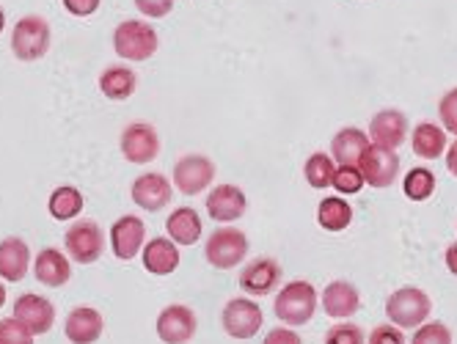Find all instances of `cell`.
<instances>
[{"instance_id":"7bdbcfd3","label":"cell","mask_w":457,"mask_h":344,"mask_svg":"<svg viewBox=\"0 0 457 344\" xmlns=\"http://www.w3.org/2000/svg\"><path fill=\"white\" fill-rule=\"evenodd\" d=\"M4 28H6V17H4V9H0V34H4Z\"/></svg>"},{"instance_id":"ab89813d","label":"cell","mask_w":457,"mask_h":344,"mask_svg":"<svg viewBox=\"0 0 457 344\" xmlns=\"http://www.w3.org/2000/svg\"><path fill=\"white\" fill-rule=\"evenodd\" d=\"M446 168L452 176H457V141L449 146V154H446Z\"/></svg>"},{"instance_id":"836d02e7","label":"cell","mask_w":457,"mask_h":344,"mask_svg":"<svg viewBox=\"0 0 457 344\" xmlns=\"http://www.w3.org/2000/svg\"><path fill=\"white\" fill-rule=\"evenodd\" d=\"M0 344H34V336L25 331L14 317L0 320Z\"/></svg>"},{"instance_id":"d6986e66","label":"cell","mask_w":457,"mask_h":344,"mask_svg":"<svg viewBox=\"0 0 457 344\" xmlns=\"http://www.w3.org/2000/svg\"><path fill=\"white\" fill-rule=\"evenodd\" d=\"M103 315L91 306H78L70 311L67 317V325H63V331H67V339L72 344H94L96 339L103 336Z\"/></svg>"},{"instance_id":"d6a6232c","label":"cell","mask_w":457,"mask_h":344,"mask_svg":"<svg viewBox=\"0 0 457 344\" xmlns=\"http://www.w3.org/2000/svg\"><path fill=\"white\" fill-rule=\"evenodd\" d=\"M325 344H367L364 341V333L358 325L353 323H342V325H334L325 333Z\"/></svg>"},{"instance_id":"ba28073f","label":"cell","mask_w":457,"mask_h":344,"mask_svg":"<svg viewBox=\"0 0 457 344\" xmlns=\"http://www.w3.org/2000/svg\"><path fill=\"white\" fill-rule=\"evenodd\" d=\"M119 146H121V154L129 163L146 166L160 154V135H157V130L152 127V124L133 121V124H127V127H124Z\"/></svg>"},{"instance_id":"d4e9b609","label":"cell","mask_w":457,"mask_h":344,"mask_svg":"<svg viewBox=\"0 0 457 344\" xmlns=\"http://www.w3.org/2000/svg\"><path fill=\"white\" fill-rule=\"evenodd\" d=\"M138 88V78L129 67H108L103 75H100V91L105 94L108 100H129Z\"/></svg>"},{"instance_id":"7402d4cb","label":"cell","mask_w":457,"mask_h":344,"mask_svg":"<svg viewBox=\"0 0 457 344\" xmlns=\"http://www.w3.org/2000/svg\"><path fill=\"white\" fill-rule=\"evenodd\" d=\"M34 275L45 287H63L72 275V267H70V259L63 257L58 248H45L34 262Z\"/></svg>"},{"instance_id":"8fae6325","label":"cell","mask_w":457,"mask_h":344,"mask_svg":"<svg viewBox=\"0 0 457 344\" xmlns=\"http://www.w3.org/2000/svg\"><path fill=\"white\" fill-rule=\"evenodd\" d=\"M14 320L20 325H25V331L30 336H42V333H47L53 328L55 306L45 295H37V292L20 295L14 300Z\"/></svg>"},{"instance_id":"60d3db41","label":"cell","mask_w":457,"mask_h":344,"mask_svg":"<svg viewBox=\"0 0 457 344\" xmlns=\"http://www.w3.org/2000/svg\"><path fill=\"white\" fill-rule=\"evenodd\" d=\"M446 267H449L452 275H457V242L449 245V251H446Z\"/></svg>"},{"instance_id":"b9f144b4","label":"cell","mask_w":457,"mask_h":344,"mask_svg":"<svg viewBox=\"0 0 457 344\" xmlns=\"http://www.w3.org/2000/svg\"><path fill=\"white\" fill-rule=\"evenodd\" d=\"M0 306H6V287L0 284Z\"/></svg>"},{"instance_id":"5b68a950","label":"cell","mask_w":457,"mask_h":344,"mask_svg":"<svg viewBox=\"0 0 457 344\" xmlns=\"http://www.w3.org/2000/svg\"><path fill=\"white\" fill-rule=\"evenodd\" d=\"M204 257L215 270H232L240 262H245L248 257V240L240 229L232 226H223L215 229L207 237V248H204Z\"/></svg>"},{"instance_id":"484cf974","label":"cell","mask_w":457,"mask_h":344,"mask_svg":"<svg viewBox=\"0 0 457 344\" xmlns=\"http://www.w3.org/2000/svg\"><path fill=\"white\" fill-rule=\"evenodd\" d=\"M413 152L421 160H438L446 149V133L433 121H421L413 130Z\"/></svg>"},{"instance_id":"8992f818","label":"cell","mask_w":457,"mask_h":344,"mask_svg":"<svg viewBox=\"0 0 457 344\" xmlns=\"http://www.w3.org/2000/svg\"><path fill=\"white\" fill-rule=\"evenodd\" d=\"M63 245H67V254L72 262L94 265L105 251V234L94 221H78L63 234Z\"/></svg>"},{"instance_id":"5bb4252c","label":"cell","mask_w":457,"mask_h":344,"mask_svg":"<svg viewBox=\"0 0 457 344\" xmlns=\"http://www.w3.org/2000/svg\"><path fill=\"white\" fill-rule=\"evenodd\" d=\"M144 240H146V226L136 215H121L111 229V248H113L116 259H121V262L136 259L141 254Z\"/></svg>"},{"instance_id":"6da1fadb","label":"cell","mask_w":457,"mask_h":344,"mask_svg":"<svg viewBox=\"0 0 457 344\" xmlns=\"http://www.w3.org/2000/svg\"><path fill=\"white\" fill-rule=\"evenodd\" d=\"M160 37L149 22L141 20H124L113 30V50L124 61H146L157 53Z\"/></svg>"},{"instance_id":"7c38bea8","label":"cell","mask_w":457,"mask_h":344,"mask_svg":"<svg viewBox=\"0 0 457 344\" xmlns=\"http://www.w3.org/2000/svg\"><path fill=\"white\" fill-rule=\"evenodd\" d=\"M195 315L182 306V303H174V306H166L160 311L157 317V336L166 341V344H187L193 336H195Z\"/></svg>"},{"instance_id":"7a4b0ae2","label":"cell","mask_w":457,"mask_h":344,"mask_svg":"<svg viewBox=\"0 0 457 344\" xmlns=\"http://www.w3.org/2000/svg\"><path fill=\"white\" fill-rule=\"evenodd\" d=\"M430 311H433V300L428 298V292H421L416 287H403L397 292H391V298L386 300V317L397 328L424 325Z\"/></svg>"},{"instance_id":"2e32d148","label":"cell","mask_w":457,"mask_h":344,"mask_svg":"<svg viewBox=\"0 0 457 344\" xmlns=\"http://www.w3.org/2000/svg\"><path fill=\"white\" fill-rule=\"evenodd\" d=\"M245 193L237 184H218L212 187V193L207 196V212L212 221L218 224H235L245 215Z\"/></svg>"},{"instance_id":"4fadbf2b","label":"cell","mask_w":457,"mask_h":344,"mask_svg":"<svg viewBox=\"0 0 457 344\" xmlns=\"http://www.w3.org/2000/svg\"><path fill=\"white\" fill-rule=\"evenodd\" d=\"M281 281V267L270 257H259L248 262L240 273V290L251 298H262L270 295Z\"/></svg>"},{"instance_id":"277c9868","label":"cell","mask_w":457,"mask_h":344,"mask_svg":"<svg viewBox=\"0 0 457 344\" xmlns=\"http://www.w3.org/2000/svg\"><path fill=\"white\" fill-rule=\"evenodd\" d=\"M53 42L50 22L39 14L22 17L12 30V50L20 61H39Z\"/></svg>"},{"instance_id":"44dd1931","label":"cell","mask_w":457,"mask_h":344,"mask_svg":"<svg viewBox=\"0 0 457 344\" xmlns=\"http://www.w3.org/2000/svg\"><path fill=\"white\" fill-rule=\"evenodd\" d=\"M30 267V251L25 240L20 237H9L0 242V278H6L9 284H17L28 275Z\"/></svg>"},{"instance_id":"4316f807","label":"cell","mask_w":457,"mask_h":344,"mask_svg":"<svg viewBox=\"0 0 457 344\" xmlns=\"http://www.w3.org/2000/svg\"><path fill=\"white\" fill-rule=\"evenodd\" d=\"M317 224L325 232H345L353 224V207L345 199H337V196L322 199L320 207H317Z\"/></svg>"},{"instance_id":"ffe728a7","label":"cell","mask_w":457,"mask_h":344,"mask_svg":"<svg viewBox=\"0 0 457 344\" xmlns=\"http://www.w3.org/2000/svg\"><path fill=\"white\" fill-rule=\"evenodd\" d=\"M141 262L152 275H169L179 267V251L177 242L166 240V237H154L144 245L141 251Z\"/></svg>"},{"instance_id":"d590c367","label":"cell","mask_w":457,"mask_h":344,"mask_svg":"<svg viewBox=\"0 0 457 344\" xmlns=\"http://www.w3.org/2000/svg\"><path fill=\"white\" fill-rule=\"evenodd\" d=\"M133 4L144 17H152V20L166 17L174 9V0H133Z\"/></svg>"},{"instance_id":"52a82bcc","label":"cell","mask_w":457,"mask_h":344,"mask_svg":"<svg viewBox=\"0 0 457 344\" xmlns=\"http://www.w3.org/2000/svg\"><path fill=\"white\" fill-rule=\"evenodd\" d=\"M215 179V163L204 154H185L174 166V187L185 196H199Z\"/></svg>"},{"instance_id":"f35d334b","label":"cell","mask_w":457,"mask_h":344,"mask_svg":"<svg viewBox=\"0 0 457 344\" xmlns=\"http://www.w3.org/2000/svg\"><path fill=\"white\" fill-rule=\"evenodd\" d=\"M262 344H303V341H301V336L295 331H289V328H273L265 336Z\"/></svg>"},{"instance_id":"e0dca14e","label":"cell","mask_w":457,"mask_h":344,"mask_svg":"<svg viewBox=\"0 0 457 344\" xmlns=\"http://www.w3.org/2000/svg\"><path fill=\"white\" fill-rule=\"evenodd\" d=\"M405 133H408V119H405V113H403V111L386 108V111H380V113H375V116H372L370 135H372L375 146H383V149H397V146H403Z\"/></svg>"},{"instance_id":"e575fe53","label":"cell","mask_w":457,"mask_h":344,"mask_svg":"<svg viewBox=\"0 0 457 344\" xmlns=\"http://www.w3.org/2000/svg\"><path fill=\"white\" fill-rule=\"evenodd\" d=\"M438 116H441V124L444 130H449L452 135H457V88L446 91L441 97V105H438Z\"/></svg>"},{"instance_id":"30bf717a","label":"cell","mask_w":457,"mask_h":344,"mask_svg":"<svg viewBox=\"0 0 457 344\" xmlns=\"http://www.w3.org/2000/svg\"><path fill=\"white\" fill-rule=\"evenodd\" d=\"M265 317L251 298H232L223 306V331L232 339H251L262 328Z\"/></svg>"},{"instance_id":"f546056e","label":"cell","mask_w":457,"mask_h":344,"mask_svg":"<svg viewBox=\"0 0 457 344\" xmlns=\"http://www.w3.org/2000/svg\"><path fill=\"white\" fill-rule=\"evenodd\" d=\"M403 191L411 201H428L436 193V174L430 168H411L405 174Z\"/></svg>"},{"instance_id":"83f0119b","label":"cell","mask_w":457,"mask_h":344,"mask_svg":"<svg viewBox=\"0 0 457 344\" xmlns=\"http://www.w3.org/2000/svg\"><path fill=\"white\" fill-rule=\"evenodd\" d=\"M47 209H50V215L55 217V221H72V217H78L83 212V193L78 191V187L61 184L53 191Z\"/></svg>"},{"instance_id":"74e56055","label":"cell","mask_w":457,"mask_h":344,"mask_svg":"<svg viewBox=\"0 0 457 344\" xmlns=\"http://www.w3.org/2000/svg\"><path fill=\"white\" fill-rule=\"evenodd\" d=\"M103 0H63V9L75 17H91L96 9H100Z\"/></svg>"},{"instance_id":"8d00e7d4","label":"cell","mask_w":457,"mask_h":344,"mask_svg":"<svg viewBox=\"0 0 457 344\" xmlns=\"http://www.w3.org/2000/svg\"><path fill=\"white\" fill-rule=\"evenodd\" d=\"M367 344H405V336L397 325H378Z\"/></svg>"},{"instance_id":"9c48e42d","label":"cell","mask_w":457,"mask_h":344,"mask_svg":"<svg viewBox=\"0 0 457 344\" xmlns=\"http://www.w3.org/2000/svg\"><path fill=\"white\" fill-rule=\"evenodd\" d=\"M358 171H361L364 182L383 191V187H391L400 174V158L395 154V149H383V146H375L370 143V149L361 154V160H358Z\"/></svg>"},{"instance_id":"cb8c5ba5","label":"cell","mask_w":457,"mask_h":344,"mask_svg":"<svg viewBox=\"0 0 457 344\" xmlns=\"http://www.w3.org/2000/svg\"><path fill=\"white\" fill-rule=\"evenodd\" d=\"M370 149V138L355 130V127H345L334 135L331 141V152H334V160L339 166H358V160H361V154Z\"/></svg>"},{"instance_id":"9a60e30c","label":"cell","mask_w":457,"mask_h":344,"mask_svg":"<svg viewBox=\"0 0 457 344\" xmlns=\"http://www.w3.org/2000/svg\"><path fill=\"white\" fill-rule=\"evenodd\" d=\"M129 196H133V201H136L141 209L157 212V209H162V207H169V204H171V199H174V187H171V182H169L166 176H162V174L152 171V174H141V176L133 182V191H129Z\"/></svg>"},{"instance_id":"1f68e13d","label":"cell","mask_w":457,"mask_h":344,"mask_svg":"<svg viewBox=\"0 0 457 344\" xmlns=\"http://www.w3.org/2000/svg\"><path fill=\"white\" fill-rule=\"evenodd\" d=\"M411 344H452V331L444 323H424L416 328Z\"/></svg>"},{"instance_id":"3957f363","label":"cell","mask_w":457,"mask_h":344,"mask_svg":"<svg viewBox=\"0 0 457 344\" xmlns=\"http://www.w3.org/2000/svg\"><path fill=\"white\" fill-rule=\"evenodd\" d=\"M317 311V290L309 281H292L276 295V317L287 325H306Z\"/></svg>"},{"instance_id":"603a6c76","label":"cell","mask_w":457,"mask_h":344,"mask_svg":"<svg viewBox=\"0 0 457 344\" xmlns=\"http://www.w3.org/2000/svg\"><path fill=\"white\" fill-rule=\"evenodd\" d=\"M166 232L177 245H195L202 240V217L193 207H179L169 215Z\"/></svg>"},{"instance_id":"f1b7e54d","label":"cell","mask_w":457,"mask_h":344,"mask_svg":"<svg viewBox=\"0 0 457 344\" xmlns=\"http://www.w3.org/2000/svg\"><path fill=\"white\" fill-rule=\"evenodd\" d=\"M303 174H306V182L314 187V191H325V187L334 184L337 166H334V160L328 158V154L317 152V154H312V158L306 160Z\"/></svg>"},{"instance_id":"ac0fdd59","label":"cell","mask_w":457,"mask_h":344,"mask_svg":"<svg viewBox=\"0 0 457 344\" xmlns=\"http://www.w3.org/2000/svg\"><path fill=\"white\" fill-rule=\"evenodd\" d=\"M361 308V295L350 281H331L322 290V311L334 320H347Z\"/></svg>"},{"instance_id":"4dcf8cb0","label":"cell","mask_w":457,"mask_h":344,"mask_svg":"<svg viewBox=\"0 0 457 344\" xmlns=\"http://www.w3.org/2000/svg\"><path fill=\"white\" fill-rule=\"evenodd\" d=\"M364 176L361 171H358V166H339L337 174H334V187L342 193V196H355V193H361V187H364Z\"/></svg>"}]
</instances>
